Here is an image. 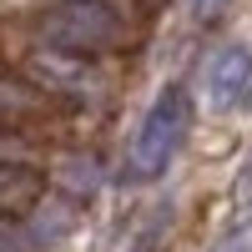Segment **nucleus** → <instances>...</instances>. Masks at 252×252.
Instances as JSON below:
<instances>
[{
  "label": "nucleus",
  "mask_w": 252,
  "mask_h": 252,
  "mask_svg": "<svg viewBox=\"0 0 252 252\" xmlns=\"http://www.w3.org/2000/svg\"><path fill=\"white\" fill-rule=\"evenodd\" d=\"M136 35V15L126 0H61L40 15V46L71 56H111Z\"/></svg>",
  "instance_id": "obj_1"
},
{
  "label": "nucleus",
  "mask_w": 252,
  "mask_h": 252,
  "mask_svg": "<svg viewBox=\"0 0 252 252\" xmlns=\"http://www.w3.org/2000/svg\"><path fill=\"white\" fill-rule=\"evenodd\" d=\"M187 131H192V96H187V86H177V81H172V86H161V91H157L152 111L141 116L131 146H126L121 177H126V182H136V187H141V182L166 177V166L177 161Z\"/></svg>",
  "instance_id": "obj_2"
},
{
  "label": "nucleus",
  "mask_w": 252,
  "mask_h": 252,
  "mask_svg": "<svg viewBox=\"0 0 252 252\" xmlns=\"http://www.w3.org/2000/svg\"><path fill=\"white\" fill-rule=\"evenodd\" d=\"M31 81L46 96H71V101H86L101 91V71L91 56H71V51H56V46H35L31 51Z\"/></svg>",
  "instance_id": "obj_3"
},
{
  "label": "nucleus",
  "mask_w": 252,
  "mask_h": 252,
  "mask_svg": "<svg viewBox=\"0 0 252 252\" xmlns=\"http://www.w3.org/2000/svg\"><path fill=\"white\" fill-rule=\"evenodd\" d=\"M252 86V51L247 46H222L207 61V106L212 111H242Z\"/></svg>",
  "instance_id": "obj_4"
},
{
  "label": "nucleus",
  "mask_w": 252,
  "mask_h": 252,
  "mask_svg": "<svg viewBox=\"0 0 252 252\" xmlns=\"http://www.w3.org/2000/svg\"><path fill=\"white\" fill-rule=\"evenodd\" d=\"M40 197H46V172L35 161H15V166H0V217L20 222L26 212H35Z\"/></svg>",
  "instance_id": "obj_5"
},
{
  "label": "nucleus",
  "mask_w": 252,
  "mask_h": 252,
  "mask_svg": "<svg viewBox=\"0 0 252 252\" xmlns=\"http://www.w3.org/2000/svg\"><path fill=\"white\" fill-rule=\"evenodd\" d=\"M51 111V96L35 86L31 76H15V71H0V126H26V121H40Z\"/></svg>",
  "instance_id": "obj_6"
},
{
  "label": "nucleus",
  "mask_w": 252,
  "mask_h": 252,
  "mask_svg": "<svg viewBox=\"0 0 252 252\" xmlns=\"http://www.w3.org/2000/svg\"><path fill=\"white\" fill-rule=\"evenodd\" d=\"M96 177H101V166L96 161H81V157L61 166V187H66L71 197H91L96 192Z\"/></svg>",
  "instance_id": "obj_7"
},
{
  "label": "nucleus",
  "mask_w": 252,
  "mask_h": 252,
  "mask_svg": "<svg viewBox=\"0 0 252 252\" xmlns=\"http://www.w3.org/2000/svg\"><path fill=\"white\" fill-rule=\"evenodd\" d=\"M15 161H35V146L15 126H0V166H15Z\"/></svg>",
  "instance_id": "obj_8"
},
{
  "label": "nucleus",
  "mask_w": 252,
  "mask_h": 252,
  "mask_svg": "<svg viewBox=\"0 0 252 252\" xmlns=\"http://www.w3.org/2000/svg\"><path fill=\"white\" fill-rule=\"evenodd\" d=\"M31 247H35V232H31V227L0 217V252H31Z\"/></svg>",
  "instance_id": "obj_9"
},
{
  "label": "nucleus",
  "mask_w": 252,
  "mask_h": 252,
  "mask_svg": "<svg viewBox=\"0 0 252 252\" xmlns=\"http://www.w3.org/2000/svg\"><path fill=\"white\" fill-rule=\"evenodd\" d=\"M222 5H227V0H192V15L202 20V26H212V20L222 15Z\"/></svg>",
  "instance_id": "obj_10"
},
{
  "label": "nucleus",
  "mask_w": 252,
  "mask_h": 252,
  "mask_svg": "<svg viewBox=\"0 0 252 252\" xmlns=\"http://www.w3.org/2000/svg\"><path fill=\"white\" fill-rule=\"evenodd\" d=\"M222 252H252V237H232V242H227Z\"/></svg>",
  "instance_id": "obj_11"
},
{
  "label": "nucleus",
  "mask_w": 252,
  "mask_h": 252,
  "mask_svg": "<svg viewBox=\"0 0 252 252\" xmlns=\"http://www.w3.org/2000/svg\"><path fill=\"white\" fill-rule=\"evenodd\" d=\"M242 111H252V86H247V101H242Z\"/></svg>",
  "instance_id": "obj_12"
}]
</instances>
